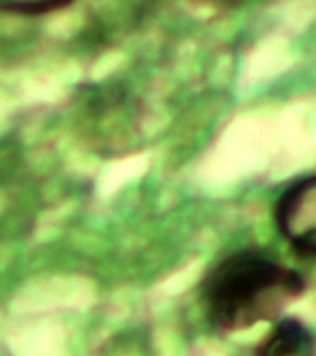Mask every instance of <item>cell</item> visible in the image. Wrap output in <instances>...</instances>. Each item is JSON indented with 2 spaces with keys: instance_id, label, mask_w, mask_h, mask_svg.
Here are the masks:
<instances>
[{
  "instance_id": "cell-1",
  "label": "cell",
  "mask_w": 316,
  "mask_h": 356,
  "mask_svg": "<svg viewBox=\"0 0 316 356\" xmlns=\"http://www.w3.org/2000/svg\"><path fill=\"white\" fill-rule=\"evenodd\" d=\"M306 282L294 268L260 250H240L221 260L203 280V307L221 332H238L276 321L299 300Z\"/></svg>"
},
{
  "instance_id": "cell-2",
  "label": "cell",
  "mask_w": 316,
  "mask_h": 356,
  "mask_svg": "<svg viewBox=\"0 0 316 356\" xmlns=\"http://www.w3.org/2000/svg\"><path fill=\"white\" fill-rule=\"evenodd\" d=\"M276 225L302 259L316 257V178H297L276 202Z\"/></svg>"
},
{
  "instance_id": "cell-3",
  "label": "cell",
  "mask_w": 316,
  "mask_h": 356,
  "mask_svg": "<svg viewBox=\"0 0 316 356\" xmlns=\"http://www.w3.org/2000/svg\"><path fill=\"white\" fill-rule=\"evenodd\" d=\"M237 356H315V334L302 321L286 316L272 324L258 344Z\"/></svg>"
},
{
  "instance_id": "cell-4",
  "label": "cell",
  "mask_w": 316,
  "mask_h": 356,
  "mask_svg": "<svg viewBox=\"0 0 316 356\" xmlns=\"http://www.w3.org/2000/svg\"><path fill=\"white\" fill-rule=\"evenodd\" d=\"M72 0H48V2H0L2 13H16V15H47L56 13L61 8L70 6Z\"/></svg>"
}]
</instances>
